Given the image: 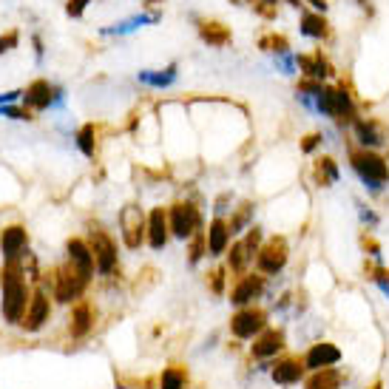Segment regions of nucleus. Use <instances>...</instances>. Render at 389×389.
Masks as SVG:
<instances>
[{"instance_id": "nucleus-47", "label": "nucleus", "mask_w": 389, "mask_h": 389, "mask_svg": "<svg viewBox=\"0 0 389 389\" xmlns=\"http://www.w3.org/2000/svg\"><path fill=\"white\" fill-rule=\"evenodd\" d=\"M358 9H361V12H366L369 17L375 14V9H373V0H358Z\"/></svg>"}, {"instance_id": "nucleus-19", "label": "nucleus", "mask_w": 389, "mask_h": 389, "mask_svg": "<svg viewBox=\"0 0 389 389\" xmlns=\"http://www.w3.org/2000/svg\"><path fill=\"white\" fill-rule=\"evenodd\" d=\"M51 316V307H49V296L46 293H34L32 301H29V310H26V316H23V327H26V333H37Z\"/></svg>"}, {"instance_id": "nucleus-8", "label": "nucleus", "mask_w": 389, "mask_h": 389, "mask_svg": "<svg viewBox=\"0 0 389 389\" xmlns=\"http://www.w3.org/2000/svg\"><path fill=\"white\" fill-rule=\"evenodd\" d=\"M120 227H123V242L131 250H137L148 239V219L140 205H125L120 210Z\"/></svg>"}, {"instance_id": "nucleus-4", "label": "nucleus", "mask_w": 389, "mask_h": 389, "mask_svg": "<svg viewBox=\"0 0 389 389\" xmlns=\"http://www.w3.org/2000/svg\"><path fill=\"white\" fill-rule=\"evenodd\" d=\"M267 321H270V313L262 307H242L236 316L230 318V333L233 338H239V341H253L256 336H262L264 329H267Z\"/></svg>"}, {"instance_id": "nucleus-20", "label": "nucleus", "mask_w": 389, "mask_h": 389, "mask_svg": "<svg viewBox=\"0 0 389 389\" xmlns=\"http://www.w3.org/2000/svg\"><path fill=\"white\" fill-rule=\"evenodd\" d=\"M208 256H222L230 244V227L222 216H213L208 225Z\"/></svg>"}, {"instance_id": "nucleus-26", "label": "nucleus", "mask_w": 389, "mask_h": 389, "mask_svg": "<svg viewBox=\"0 0 389 389\" xmlns=\"http://www.w3.org/2000/svg\"><path fill=\"white\" fill-rule=\"evenodd\" d=\"M341 179V168L333 157H316L313 162V182L318 188H333Z\"/></svg>"}, {"instance_id": "nucleus-33", "label": "nucleus", "mask_w": 389, "mask_h": 389, "mask_svg": "<svg viewBox=\"0 0 389 389\" xmlns=\"http://www.w3.org/2000/svg\"><path fill=\"white\" fill-rule=\"evenodd\" d=\"M364 273H366V279L369 281H375L378 287H381V293L384 296H389V267L386 264H373V262H364Z\"/></svg>"}, {"instance_id": "nucleus-10", "label": "nucleus", "mask_w": 389, "mask_h": 389, "mask_svg": "<svg viewBox=\"0 0 389 389\" xmlns=\"http://www.w3.org/2000/svg\"><path fill=\"white\" fill-rule=\"evenodd\" d=\"M86 284H88V281H86L80 273H77L71 264L54 270V299H57V301L68 304V301H74V299H80L83 290H86Z\"/></svg>"}, {"instance_id": "nucleus-41", "label": "nucleus", "mask_w": 389, "mask_h": 389, "mask_svg": "<svg viewBox=\"0 0 389 389\" xmlns=\"http://www.w3.org/2000/svg\"><path fill=\"white\" fill-rule=\"evenodd\" d=\"M276 66L281 74H296L299 63H296V54L293 51H287V54H276Z\"/></svg>"}, {"instance_id": "nucleus-42", "label": "nucleus", "mask_w": 389, "mask_h": 389, "mask_svg": "<svg viewBox=\"0 0 389 389\" xmlns=\"http://www.w3.org/2000/svg\"><path fill=\"white\" fill-rule=\"evenodd\" d=\"M17 43H21V32H17V29H9L6 34H0V54L12 51Z\"/></svg>"}, {"instance_id": "nucleus-25", "label": "nucleus", "mask_w": 389, "mask_h": 389, "mask_svg": "<svg viewBox=\"0 0 389 389\" xmlns=\"http://www.w3.org/2000/svg\"><path fill=\"white\" fill-rule=\"evenodd\" d=\"M162 21V12H142V14H134L128 17V21H120V23H114V26H105L103 34H131V32H137L142 26H151V23H160Z\"/></svg>"}, {"instance_id": "nucleus-22", "label": "nucleus", "mask_w": 389, "mask_h": 389, "mask_svg": "<svg viewBox=\"0 0 389 389\" xmlns=\"http://www.w3.org/2000/svg\"><path fill=\"white\" fill-rule=\"evenodd\" d=\"M344 381L347 375L338 366H327V369H318V373H310L304 378V389H341Z\"/></svg>"}, {"instance_id": "nucleus-12", "label": "nucleus", "mask_w": 389, "mask_h": 389, "mask_svg": "<svg viewBox=\"0 0 389 389\" xmlns=\"http://www.w3.org/2000/svg\"><path fill=\"white\" fill-rule=\"evenodd\" d=\"M270 378H273L279 386L304 384L307 369H304L301 355H281V358H276L273 364H270Z\"/></svg>"}, {"instance_id": "nucleus-43", "label": "nucleus", "mask_w": 389, "mask_h": 389, "mask_svg": "<svg viewBox=\"0 0 389 389\" xmlns=\"http://www.w3.org/2000/svg\"><path fill=\"white\" fill-rule=\"evenodd\" d=\"M0 116H12V120H32V114L26 108H14V105H0Z\"/></svg>"}, {"instance_id": "nucleus-29", "label": "nucleus", "mask_w": 389, "mask_h": 389, "mask_svg": "<svg viewBox=\"0 0 389 389\" xmlns=\"http://www.w3.org/2000/svg\"><path fill=\"white\" fill-rule=\"evenodd\" d=\"M250 262H253V256L247 253L244 242H242V239H239V242H233V244H230V256H227V270H230V273H236V279L244 276Z\"/></svg>"}, {"instance_id": "nucleus-7", "label": "nucleus", "mask_w": 389, "mask_h": 389, "mask_svg": "<svg viewBox=\"0 0 389 389\" xmlns=\"http://www.w3.org/2000/svg\"><path fill=\"white\" fill-rule=\"evenodd\" d=\"M88 247L94 256V267L100 270L103 276H111L116 270V244L103 227H94L88 233Z\"/></svg>"}, {"instance_id": "nucleus-11", "label": "nucleus", "mask_w": 389, "mask_h": 389, "mask_svg": "<svg viewBox=\"0 0 389 389\" xmlns=\"http://www.w3.org/2000/svg\"><path fill=\"white\" fill-rule=\"evenodd\" d=\"M341 358H344L341 347H338V344H333V341H316V344L310 347L307 353L301 355V361H304V369H307V373H318V369L336 366Z\"/></svg>"}, {"instance_id": "nucleus-1", "label": "nucleus", "mask_w": 389, "mask_h": 389, "mask_svg": "<svg viewBox=\"0 0 389 389\" xmlns=\"http://www.w3.org/2000/svg\"><path fill=\"white\" fill-rule=\"evenodd\" d=\"M23 264L21 259H6L3 270H0V284H3V316L9 324H21L26 310H29V290L23 281Z\"/></svg>"}, {"instance_id": "nucleus-35", "label": "nucleus", "mask_w": 389, "mask_h": 389, "mask_svg": "<svg viewBox=\"0 0 389 389\" xmlns=\"http://www.w3.org/2000/svg\"><path fill=\"white\" fill-rule=\"evenodd\" d=\"M188 253H190V264H199V259L205 256V253H208V233L205 230H197V233H193V236H190V247H188Z\"/></svg>"}, {"instance_id": "nucleus-44", "label": "nucleus", "mask_w": 389, "mask_h": 389, "mask_svg": "<svg viewBox=\"0 0 389 389\" xmlns=\"http://www.w3.org/2000/svg\"><path fill=\"white\" fill-rule=\"evenodd\" d=\"M88 3H94V0H68V3H66V14L68 17H83V12H86Z\"/></svg>"}, {"instance_id": "nucleus-36", "label": "nucleus", "mask_w": 389, "mask_h": 389, "mask_svg": "<svg viewBox=\"0 0 389 389\" xmlns=\"http://www.w3.org/2000/svg\"><path fill=\"white\" fill-rule=\"evenodd\" d=\"M247 3L253 6V12H256L262 21H276L281 0H247Z\"/></svg>"}, {"instance_id": "nucleus-23", "label": "nucleus", "mask_w": 389, "mask_h": 389, "mask_svg": "<svg viewBox=\"0 0 389 389\" xmlns=\"http://www.w3.org/2000/svg\"><path fill=\"white\" fill-rule=\"evenodd\" d=\"M197 29H199L202 40H205L208 46H213V49H225V46L233 40L230 29H227L225 23H219V21H197Z\"/></svg>"}, {"instance_id": "nucleus-37", "label": "nucleus", "mask_w": 389, "mask_h": 389, "mask_svg": "<svg viewBox=\"0 0 389 389\" xmlns=\"http://www.w3.org/2000/svg\"><path fill=\"white\" fill-rule=\"evenodd\" d=\"M361 250L366 253L369 259H375V262H381V242L373 236V233H361Z\"/></svg>"}, {"instance_id": "nucleus-14", "label": "nucleus", "mask_w": 389, "mask_h": 389, "mask_svg": "<svg viewBox=\"0 0 389 389\" xmlns=\"http://www.w3.org/2000/svg\"><path fill=\"white\" fill-rule=\"evenodd\" d=\"M296 63H299L301 77H307V80L327 83L329 77H336V66L329 63V57H327L321 49L310 51V54H299V57H296Z\"/></svg>"}, {"instance_id": "nucleus-45", "label": "nucleus", "mask_w": 389, "mask_h": 389, "mask_svg": "<svg viewBox=\"0 0 389 389\" xmlns=\"http://www.w3.org/2000/svg\"><path fill=\"white\" fill-rule=\"evenodd\" d=\"M32 46H34L37 60H43V37H40V34H34V37H32Z\"/></svg>"}, {"instance_id": "nucleus-48", "label": "nucleus", "mask_w": 389, "mask_h": 389, "mask_svg": "<svg viewBox=\"0 0 389 389\" xmlns=\"http://www.w3.org/2000/svg\"><path fill=\"white\" fill-rule=\"evenodd\" d=\"M366 389H384V381H381V378H375V381H373V384H369Z\"/></svg>"}, {"instance_id": "nucleus-39", "label": "nucleus", "mask_w": 389, "mask_h": 389, "mask_svg": "<svg viewBox=\"0 0 389 389\" xmlns=\"http://www.w3.org/2000/svg\"><path fill=\"white\" fill-rule=\"evenodd\" d=\"M355 208H358V219H361V225H366V227H378L381 216H378L373 208L364 205V202H355Z\"/></svg>"}, {"instance_id": "nucleus-34", "label": "nucleus", "mask_w": 389, "mask_h": 389, "mask_svg": "<svg viewBox=\"0 0 389 389\" xmlns=\"http://www.w3.org/2000/svg\"><path fill=\"white\" fill-rule=\"evenodd\" d=\"M259 49L262 51H270V54H287L290 51V40L284 34H276V32H270V34H264V37H259Z\"/></svg>"}, {"instance_id": "nucleus-50", "label": "nucleus", "mask_w": 389, "mask_h": 389, "mask_svg": "<svg viewBox=\"0 0 389 389\" xmlns=\"http://www.w3.org/2000/svg\"><path fill=\"white\" fill-rule=\"evenodd\" d=\"M148 3H160V0H148Z\"/></svg>"}, {"instance_id": "nucleus-31", "label": "nucleus", "mask_w": 389, "mask_h": 389, "mask_svg": "<svg viewBox=\"0 0 389 389\" xmlns=\"http://www.w3.org/2000/svg\"><path fill=\"white\" fill-rule=\"evenodd\" d=\"M253 202H242L239 208H236V213L230 216V222H227V227H230V236H239V233H244L247 227H253L250 222H253Z\"/></svg>"}, {"instance_id": "nucleus-24", "label": "nucleus", "mask_w": 389, "mask_h": 389, "mask_svg": "<svg viewBox=\"0 0 389 389\" xmlns=\"http://www.w3.org/2000/svg\"><path fill=\"white\" fill-rule=\"evenodd\" d=\"M29 242V233L23 225H9L3 230V236H0V250H3V256L6 259H17L21 256V250L26 247Z\"/></svg>"}, {"instance_id": "nucleus-16", "label": "nucleus", "mask_w": 389, "mask_h": 389, "mask_svg": "<svg viewBox=\"0 0 389 389\" xmlns=\"http://www.w3.org/2000/svg\"><path fill=\"white\" fill-rule=\"evenodd\" d=\"M66 250H68V264L80 273L86 281H91V273H94V256H91V247L86 239L74 236L66 242Z\"/></svg>"}, {"instance_id": "nucleus-2", "label": "nucleus", "mask_w": 389, "mask_h": 389, "mask_svg": "<svg viewBox=\"0 0 389 389\" xmlns=\"http://www.w3.org/2000/svg\"><path fill=\"white\" fill-rule=\"evenodd\" d=\"M349 168L355 171V177L373 193H381L389 182V160L381 157L378 151L349 148Z\"/></svg>"}, {"instance_id": "nucleus-21", "label": "nucleus", "mask_w": 389, "mask_h": 389, "mask_svg": "<svg viewBox=\"0 0 389 389\" xmlns=\"http://www.w3.org/2000/svg\"><path fill=\"white\" fill-rule=\"evenodd\" d=\"M54 97H57V88L49 86V80H34L26 91H23V103L34 111H43L54 103Z\"/></svg>"}, {"instance_id": "nucleus-6", "label": "nucleus", "mask_w": 389, "mask_h": 389, "mask_svg": "<svg viewBox=\"0 0 389 389\" xmlns=\"http://www.w3.org/2000/svg\"><path fill=\"white\" fill-rule=\"evenodd\" d=\"M329 120H333L338 128H347L358 120V105H355V97L349 91L347 83L338 86H329Z\"/></svg>"}, {"instance_id": "nucleus-3", "label": "nucleus", "mask_w": 389, "mask_h": 389, "mask_svg": "<svg viewBox=\"0 0 389 389\" xmlns=\"http://www.w3.org/2000/svg\"><path fill=\"white\" fill-rule=\"evenodd\" d=\"M287 259H290V244L284 236H270L259 253H256V273L262 276H279L281 270L287 267Z\"/></svg>"}, {"instance_id": "nucleus-49", "label": "nucleus", "mask_w": 389, "mask_h": 389, "mask_svg": "<svg viewBox=\"0 0 389 389\" xmlns=\"http://www.w3.org/2000/svg\"><path fill=\"white\" fill-rule=\"evenodd\" d=\"M287 3H290V6H293V9H301V6H304V3H301V0H287Z\"/></svg>"}, {"instance_id": "nucleus-18", "label": "nucleus", "mask_w": 389, "mask_h": 389, "mask_svg": "<svg viewBox=\"0 0 389 389\" xmlns=\"http://www.w3.org/2000/svg\"><path fill=\"white\" fill-rule=\"evenodd\" d=\"M171 236V225H168V208H151L148 213V244L153 250H162Z\"/></svg>"}, {"instance_id": "nucleus-9", "label": "nucleus", "mask_w": 389, "mask_h": 389, "mask_svg": "<svg viewBox=\"0 0 389 389\" xmlns=\"http://www.w3.org/2000/svg\"><path fill=\"white\" fill-rule=\"evenodd\" d=\"M284 347H287L284 329H281V327H267L262 336L253 338V344H250V358H256V361H270V358L281 355V353H284Z\"/></svg>"}, {"instance_id": "nucleus-32", "label": "nucleus", "mask_w": 389, "mask_h": 389, "mask_svg": "<svg viewBox=\"0 0 389 389\" xmlns=\"http://www.w3.org/2000/svg\"><path fill=\"white\" fill-rule=\"evenodd\" d=\"M77 145H80V151L88 160L97 157V125L94 123H86L80 131H77Z\"/></svg>"}, {"instance_id": "nucleus-17", "label": "nucleus", "mask_w": 389, "mask_h": 389, "mask_svg": "<svg viewBox=\"0 0 389 389\" xmlns=\"http://www.w3.org/2000/svg\"><path fill=\"white\" fill-rule=\"evenodd\" d=\"M299 32L301 37H310V40H318V43H329L333 40V26L327 23V17L318 12H301V21H299Z\"/></svg>"}, {"instance_id": "nucleus-15", "label": "nucleus", "mask_w": 389, "mask_h": 389, "mask_svg": "<svg viewBox=\"0 0 389 389\" xmlns=\"http://www.w3.org/2000/svg\"><path fill=\"white\" fill-rule=\"evenodd\" d=\"M262 293H264V276L262 273H244V276L236 279V284H233L230 301L242 310V307H250L256 299H262Z\"/></svg>"}, {"instance_id": "nucleus-27", "label": "nucleus", "mask_w": 389, "mask_h": 389, "mask_svg": "<svg viewBox=\"0 0 389 389\" xmlns=\"http://www.w3.org/2000/svg\"><path fill=\"white\" fill-rule=\"evenodd\" d=\"M94 329V307L88 301H77L71 310V336L86 338Z\"/></svg>"}, {"instance_id": "nucleus-30", "label": "nucleus", "mask_w": 389, "mask_h": 389, "mask_svg": "<svg viewBox=\"0 0 389 389\" xmlns=\"http://www.w3.org/2000/svg\"><path fill=\"white\" fill-rule=\"evenodd\" d=\"M160 389H188V369L182 364H171L160 375Z\"/></svg>"}, {"instance_id": "nucleus-5", "label": "nucleus", "mask_w": 389, "mask_h": 389, "mask_svg": "<svg viewBox=\"0 0 389 389\" xmlns=\"http://www.w3.org/2000/svg\"><path fill=\"white\" fill-rule=\"evenodd\" d=\"M168 225L177 239H190L197 230H202V213L193 202H173L168 208Z\"/></svg>"}, {"instance_id": "nucleus-28", "label": "nucleus", "mask_w": 389, "mask_h": 389, "mask_svg": "<svg viewBox=\"0 0 389 389\" xmlns=\"http://www.w3.org/2000/svg\"><path fill=\"white\" fill-rule=\"evenodd\" d=\"M137 80L142 86H151V88H168V86L177 83V63L162 68V71H140Z\"/></svg>"}, {"instance_id": "nucleus-46", "label": "nucleus", "mask_w": 389, "mask_h": 389, "mask_svg": "<svg viewBox=\"0 0 389 389\" xmlns=\"http://www.w3.org/2000/svg\"><path fill=\"white\" fill-rule=\"evenodd\" d=\"M310 6H313V12H318V14H324L327 12V0H307Z\"/></svg>"}, {"instance_id": "nucleus-40", "label": "nucleus", "mask_w": 389, "mask_h": 389, "mask_svg": "<svg viewBox=\"0 0 389 389\" xmlns=\"http://www.w3.org/2000/svg\"><path fill=\"white\" fill-rule=\"evenodd\" d=\"M321 142H324V134L321 131H313V134H307V137H301V153H313V151H318L321 148Z\"/></svg>"}, {"instance_id": "nucleus-13", "label": "nucleus", "mask_w": 389, "mask_h": 389, "mask_svg": "<svg viewBox=\"0 0 389 389\" xmlns=\"http://www.w3.org/2000/svg\"><path fill=\"white\" fill-rule=\"evenodd\" d=\"M353 134L358 140V148L378 151L381 145H386V125L375 116H358L353 123Z\"/></svg>"}, {"instance_id": "nucleus-38", "label": "nucleus", "mask_w": 389, "mask_h": 389, "mask_svg": "<svg viewBox=\"0 0 389 389\" xmlns=\"http://www.w3.org/2000/svg\"><path fill=\"white\" fill-rule=\"evenodd\" d=\"M210 279V293H216V296H225V281H227V267H216L213 273H208Z\"/></svg>"}]
</instances>
